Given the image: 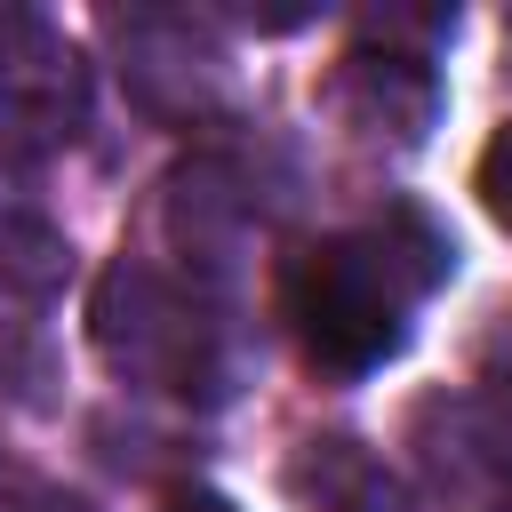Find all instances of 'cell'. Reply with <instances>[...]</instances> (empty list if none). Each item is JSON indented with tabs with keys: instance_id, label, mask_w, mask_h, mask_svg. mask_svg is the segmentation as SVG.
<instances>
[{
	"instance_id": "2",
	"label": "cell",
	"mask_w": 512,
	"mask_h": 512,
	"mask_svg": "<svg viewBox=\"0 0 512 512\" xmlns=\"http://www.w3.org/2000/svg\"><path fill=\"white\" fill-rule=\"evenodd\" d=\"M96 352L152 392H208L216 384V320L152 264H112L96 280Z\"/></svg>"
},
{
	"instance_id": "4",
	"label": "cell",
	"mask_w": 512,
	"mask_h": 512,
	"mask_svg": "<svg viewBox=\"0 0 512 512\" xmlns=\"http://www.w3.org/2000/svg\"><path fill=\"white\" fill-rule=\"evenodd\" d=\"M296 480L320 488L328 512H416V496H408L376 456H360L352 440H312V456L296 464Z\"/></svg>"
},
{
	"instance_id": "3",
	"label": "cell",
	"mask_w": 512,
	"mask_h": 512,
	"mask_svg": "<svg viewBox=\"0 0 512 512\" xmlns=\"http://www.w3.org/2000/svg\"><path fill=\"white\" fill-rule=\"evenodd\" d=\"M88 120V64L40 16H0V160H48Z\"/></svg>"
},
{
	"instance_id": "1",
	"label": "cell",
	"mask_w": 512,
	"mask_h": 512,
	"mask_svg": "<svg viewBox=\"0 0 512 512\" xmlns=\"http://www.w3.org/2000/svg\"><path fill=\"white\" fill-rule=\"evenodd\" d=\"M440 272H448V240H432L416 216H400V224L312 240L288 264V280H280V312H288V328H296V344H304L312 368L368 376L376 360L400 352L408 304Z\"/></svg>"
},
{
	"instance_id": "6",
	"label": "cell",
	"mask_w": 512,
	"mask_h": 512,
	"mask_svg": "<svg viewBox=\"0 0 512 512\" xmlns=\"http://www.w3.org/2000/svg\"><path fill=\"white\" fill-rule=\"evenodd\" d=\"M0 512H80V504L64 488H48L40 472H24V464L0 456Z\"/></svg>"
},
{
	"instance_id": "7",
	"label": "cell",
	"mask_w": 512,
	"mask_h": 512,
	"mask_svg": "<svg viewBox=\"0 0 512 512\" xmlns=\"http://www.w3.org/2000/svg\"><path fill=\"white\" fill-rule=\"evenodd\" d=\"M160 512H232V504H224L216 488H176V496H168Z\"/></svg>"
},
{
	"instance_id": "5",
	"label": "cell",
	"mask_w": 512,
	"mask_h": 512,
	"mask_svg": "<svg viewBox=\"0 0 512 512\" xmlns=\"http://www.w3.org/2000/svg\"><path fill=\"white\" fill-rule=\"evenodd\" d=\"M472 184H480V208L512 232V128H496V136H488V152H480V176H472Z\"/></svg>"
}]
</instances>
